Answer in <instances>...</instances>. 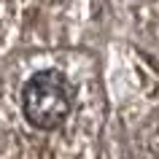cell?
<instances>
[{"mask_svg":"<svg viewBox=\"0 0 159 159\" xmlns=\"http://www.w3.org/2000/svg\"><path fill=\"white\" fill-rule=\"evenodd\" d=\"M22 111L35 129H57L73 111V86L57 70H41L22 89Z\"/></svg>","mask_w":159,"mask_h":159,"instance_id":"cell-1","label":"cell"}]
</instances>
